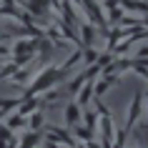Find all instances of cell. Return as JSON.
I'll use <instances>...</instances> for the list:
<instances>
[{"label": "cell", "instance_id": "cell-6", "mask_svg": "<svg viewBox=\"0 0 148 148\" xmlns=\"http://www.w3.org/2000/svg\"><path fill=\"white\" fill-rule=\"evenodd\" d=\"M131 65H133V60H131V58H123V55H118L116 60L110 63V65H106V68H103L101 73H113V75H123L125 70H131Z\"/></svg>", "mask_w": 148, "mask_h": 148}, {"label": "cell", "instance_id": "cell-33", "mask_svg": "<svg viewBox=\"0 0 148 148\" xmlns=\"http://www.w3.org/2000/svg\"><path fill=\"white\" fill-rule=\"evenodd\" d=\"M146 103H148V95H146Z\"/></svg>", "mask_w": 148, "mask_h": 148}, {"label": "cell", "instance_id": "cell-16", "mask_svg": "<svg viewBox=\"0 0 148 148\" xmlns=\"http://www.w3.org/2000/svg\"><path fill=\"white\" fill-rule=\"evenodd\" d=\"M83 83H86V75H83V70H80L78 75H75V78H73V80L68 83V88H65V90H68L70 95H75V93L80 90V88H83Z\"/></svg>", "mask_w": 148, "mask_h": 148}, {"label": "cell", "instance_id": "cell-27", "mask_svg": "<svg viewBox=\"0 0 148 148\" xmlns=\"http://www.w3.org/2000/svg\"><path fill=\"white\" fill-rule=\"evenodd\" d=\"M116 5H118V0H103V8H106V10L116 8Z\"/></svg>", "mask_w": 148, "mask_h": 148}, {"label": "cell", "instance_id": "cell-14", "mask_svg": "<svg viewBox=\"0 0 148 148\" xmlns=\"http://www.w3.org/2000/svg\"><path fill=\"white\" fill-rule=\"evenodd\" d=\"M73 138H78V140H90L95 138V131H88L86 125H73Z\"/></svg>", "mask_w": 148, "mask_h": 148}, {"label": "cell", "instance_id": "cell-15", "mask_svg": "<svg viewBox=\"0 0 148 148\" xmlns=\"http://www.w3.org/2000/svg\"><path fill=\"white\" fill-rule=\"evenodd\" d=\"M98 53H101V50H95L93 45L80 48V55H83V63H86V65H93V63L98 60Z\"/></svg>", "mask_w": 148, "mask_h": 148}, {"label": "cell", "instance_id": "cell-20", "mask_svg": "<svg viewBox=\"0 0 148 148\" xmlns=\"http://www.w3.org/2000/svg\"><path fill=\"white\" fill-rule=\"evenodd\" d=\"M123 15H125V10L121 8V5H116V8H110V10H108V18H106V20H108V25H110V23H118Z\"/></svg>", "mask_w": 148, "mask_h": 148}, {"label": "cell", "instance_id": "cell-26", "mask_svg": "<svg viewBox=\"0 0 148 148\" xmlns=\"http://www.w3.org/2000/svg\"><path fill=\"white\" fill-rule=\"evenodd\" d=\"M0 55H5V58L10 55V45L8 43H0Z\"/></svg>", "mask_w": 148, "mask_h": 148}, {"label": "cell", "instance_id": "cell-23", "mask_svg": "<svg viewBox=\"0 0 148 148\" xmlns=\"http://www.w3.org/2000/svg\"><path fill=\"white\" fill-rule=\"evenodd\" d=\"M0 138H3V140H13V138H15V133L10 131V128L3 123V121H0Z\"/></svg>", "mask_w": 148, "mask_h": 148}, {"label": "cell", "instance_id": "cell-21", "mask_svg": "<svg viewBox=\"0 0 148 148\" xmlns=\"http://www.w3.org/2000/svg\"><path fill=\"white\" fill-rule=\"evenodd\" d=\"M83 75H86V80H95L98 78V75H101V65H86V68H83Z\"/></svg>", "mask_w": 148, "mask_h": 148}, {"label": "cell", "instance_id": "cell-9", "mask_svg": "<svg viewBox=\"0 0 148 148\" xmlns=\"http://www.w3.org/2000/svg\"><path fill=\"white\" fill-rule=\"evenodd\" d=\"M40 138H43V131H25L23 138H18V148H38Z\"/></svg>", "mask_w": 148, "mask_h": 148}, {"label": "cell", "instance_id": "cell-4", "mask_svg": "<svg viewBox=\"0 0 148 148\" xmlns=\"http://www.w3.org/2000/svg\"><path fill=\"white\" fill-rule=\"evenodd\" d=\"M78 38H80V48H88V45H95V38H98V28L93 23H80V30H78Z\"/></svg>", "mask_w": 148, "mask_h": 148}, {"label": "cell", "instance_id": "cell-29", "mask_svg": "<svg viewBox=\"0 0 148 148\" xmlns=\"http://www.w3.org/2000/svg\"><path fill=\"white\" fill-rule=\"evenodd\" d=\"M5 148H18V138H13V140H8V146Z\"/></svg>", "mask_w": 148, "mask_h": 148}, {"label": "cell", "instance_id": "cell-8", "mask_svg": "<svg viewBox=\"0 0 148 148\" xmlns=\"http://www.w3.org/2000/svg\"><path fill=\"white\" fill-rule=\"evenodd\" d=\"M90 101H93V80H86V83H83V88L75 93V103H78L80 108H88V106H90Z\"/></svg>", "mask_w": 148, "mask_h": 148}, {"label": "cell", "instance_id": "cell-17", "mask_svg": "<svg viewBox=\"0 0 148 148\" xmlns=\"http://www.w3.org/2000/svg\"><path fill=\"white\" fill-rule=\"evenodd\" d=\"M18 103H20V98H0V110L10 113V110L18 108Z\"/></svg>", "mask_w": 148, "mask_h": 148}, {"label": "cell", "instance_id": "cell-25", "mask_svg": "<svg viewBox=\"0 0 148 148\" xmlns=\"http://www.w3.org/2000/svg\"><path fill=\"white\" fill-rule=\"evenodd\" d=\"M83 146L86 148H101V140H98V136H95V138H90V140H83Z\"/></svg>", "mask_w": 148, "mask_h": 148}, {"label": "cell", "instance_id": "cell-30", "mask_svg": "<svg viewBox=\"0 0 148 148\" xmlns=\"http://www.w3.org/2000/svg\"><path fill=\"white\" fill-rule=\"evenodd\" d=\"M5 146H8V140H3V138H0V148H5Z\"/></svg>", "mask_w": 148, "mask_h": 148}, {"label": "cell", "instance_id": "cell-31", "mask_svg": "<svg viewBox=\"0 0 148 148\" xmlns=\"http://www.w3.org/2000/svg\"><path fill=\"white\" fill-rule=\"evenodd\" d=\"M5 116H8V113H5V110H0V121H3V118H5Z\"/></svg>", "mask_w": 148, "mask_h": 148}, {"label": "cell", "instance_id": "cell-22", "mask_svg": "<svg viewBox=\"0 0 148 148\" xmlns=\"http://www.w3.org/2000/svg\"><path fill=\"white\" fill-rule=\"evenodd\" d=\"M15 70H18V65H15L13 60L5 63V65H0V78H13V75H15Z\"/></svg>", "mask_w": 148, "mask_h": 148}, {"label": "cell", "instance_id": "cell-34", "mask_svg": "<svg viewBox=\"0 0 148 148\" xmlns=\"http://www.w3.org/2000/svg\"><path fill=\"white\" fill-rule=\"evenodd\" d=\"M0 8H3V3H0Z\"/></svg>", "mask_w": 148, "mask_h": 148}, {"label": "cell", "instance_id": "cell-18", "mask_svg": "<svg viewBox=\"0 0 148 148\" xmlns=\"http://www.w3.org/2000/svg\"><path fill=\"white\" fill-rule=\"evenodd\" d=\"M113 60H116V55L108 53V50H103V53H98V60H95V65H101V70H103L106 65H110Z\"/></svg>", "mask_w": 148, "mask_h": 148}, {"label": "cell", "instance_id": "cell-10", "mask_svg": "<svg viewBox=\"0 0 148 148\" xmlns=\"http://www.w3.org/2000/svg\"><path fill=\"white\" fill-rule=\"evenodd\" d=\"M5 125H8L13 133H15V131H23V128H28V118L20 116L18 110H10V116L5 118Z\"/></svg>", "mask_w": 148, "mask_h": 148}, {"label": "cell", "instance_id": "cell-36", "mask_svg": "<svg viewBox=\"0 0 148 148\" xmlns=\"http://www.w3.org/2000/svg\"><path fill=\"white\" fill-rule=\"evenodd\" d=\"M140 148H143V146H140Z\"/></svg>", "mask_w": 148, "mask_h": 148}, {"label": "cell", "instance_id": "cell-5", "mask_svg": "<svg viewBox=\"0 0 148 148\" xmlns=\"http://www.w3.org/2000/svg\"><path fill=\"white\" fill-rule=\"evenodd\" d=\"M63 116H65V128H73V125L80 123V116H83V108H80L75 101L65 103V110H63Z\"/></svg>", "mask_w": 148, "mask_h": 148}, {"label": "cell", "instance_id": "cell-19", "mask_svg": "<svg viewBox=\"0 0 148 148\" xmlns=\"http://www.w3.org/2000/svg\"><path fill=\"white\" fill-rule=\"evenodd\" d=\"M131 70H133V73H138L140 78H146V80H148V65H146L143 60H136V58H133V65H131Z\"/></svg>", "mask_w": 148, "mask_h": 148}, {"label": "cell", "instance_id": "cell-3", "mask_svg": "<svg viewBox=\"0 0 148 148\" xmlns=\"http://www.w3.org/2000/svg\"><path fill=\"white\" fill-rule=\"evenodd\" d=\"M43 133H50V136H55L58 138V143L60 146H75L78 140L73 138V133H70V128H65V125H55V123H45L43 125Z\"/></svg>", "mask_w": 148, "mask_h": 148}, {"label": "cell", "instance_id": "cell-2", "mask_svg": "<svg viewBox=\"0 0 148 148\" xmlns=\"http://www.w3.org/2000/svg\"><path fill=\"white\" fill-rule=\"evenodd\" d=\"M140 116H143V93H136L133 95V101H131V106H128V116H125V125H123V131L131 136V131L136 128V123L140 121Z\"/></svg>", "mask_w": 148, "mask_h": 148}, {"label": "cell", "instance_id": "cell-35", "mask_svg": "<svg viewBox=\"0 0 148 148\" xmlns=\"http://www.w3.org/2000/svg\"><path fill=\"white\" fill-rule=\"evenodd\" d=\"M70 3H73V0H70Z\"/></svg>", "mask_w": 148, "mask_h": 148}, {"label": "cell", "instance_id": "cell-7", "mask_svg": "<svg viewBox=\"0 0 148 148\" xmlns=\"http://www.w3.org/2000/svg\"><path fill=\"white\" fill-rule=\"evenodd\" d=\"M38 108H40V98H38V95H23L15 110L20 113V116H25V118H28V116L33 113V110H38Z\"/></svg>", "mask_w": 148, "mask_h": 148}, {"label": "cell", "instance_id": "cell-32", "mask_svg": "<svg viewBox=\"0 0 148 148\" xmlns=\"http://www.w3.org/2000/svg\"><path fill=\"white\" fill-rule=\"evenodd\" d=\"M73 148H86V146H83V143H75V146H73Z\"/></svg>", "mask_w": 148, "mask_h": 148}, {"label": "cell", "instance_id": "cell-11", "mask_svg": "<svg viewBox=\"0 0 148 148\" xmlns=\"http://www.w3.org/2000/svg\"><path fill=\"white\" fill-rule=\"evenodd\" d=\"M43 125H45V113L43 110H33L30 116H28V131H43Z\"/></svg>", "mask_w": 148, "mask_h": 148}, {"label": "cell", "instance_id": "cell-13", "mask_svg": "<svg viewBox=\"0 0 148 148\" xmlns=\"http://www.w3.org/2000/svg\"><path fill=\"white\" fill-rule=\"evenodd\" d=\"M30 78H33V70L25 65V68H18V70H15V75H13V83H15V86H23V88H25Z\"/></svg>", "mask_w": 148, "mask_h": 148}, {"label": "cell", "instance_id": "cell-28", "mask_svg": "<svg viewBox=\"0 0 148 148\" xmlns=\"http://www.w3.org/2000/svg\"><path fill=\"white\" fill-rule=\"evenodd\" d=\"M140 28H146V30H148V13H143V18H140Z\"/></svg>", "mask_w": 148, "mask_h": 148}, {"label": "cell", "instance_id": "cell-1", "mask_svg": "<svg viewBox=\"0 0 148 148\" xmlns=\"http://www.w3.org/2000/svg\"><path fill=\"white\" fill-rule=\"evenodd\" d=\"M65 75H68V73H63L58 63H48V65H43L38 73H33V78L28 80V86L23 88V95H40V93H45L48 88L58 86Z\"/></svg>", "mask_w": 148, "mask_h": 148}, {"label": "cell", "instance_id": "cell-24", "mask_svg": "<svg viewBox=\"0 0 148 148\" xmlns=\"http://www.w3.org/2000/svg\"><path fill=\"white\" fill-rule=\"evenodd\" d=\"M146 58H148V45H140L136 50V60H146Z\"/></svg>", "mask_w": 148, "mask_h": 148}, {"label": "cell", "instance_id": "cell-12", "mask_svg": "<svg viewBox=\"0 0 148 148\" xmlns=\"http://www.w3.org/2000/svg\"><path fill=\"white\" fill-rule=\"evenodd\" d=\"M98 113H95L93 108H83V116H80V121H86V128L88 131H95L98 128Z\"/></svg>", "mask_w": 148, "mask_h": 148}]
</instances>
